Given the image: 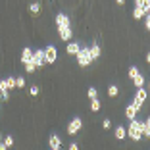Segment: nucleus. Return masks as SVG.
<instances>
[{
  "label": "nucleus",
  "instance_id": "nucleus-1",
  "mask_svg": "<svg viewBox=\"0 0 150 150\" xmlns=\"http://www.w3.org/2000/svg\"><path fill=\"white\" fill-rule=\"evenodd\" d=\"M129 135V139H133V141H141L142 139V133H141V121H137V119L133 117L131 123H129V129H125Z\"/></svg>",
  "mask_w": 150,
  "mask_h": 150
},
{
  "label": "nucleus",
  "instance_id": "nucleus-2",
  "mask_svg": "<svg viewBox=\"0 0 150 150\" xmlns=\"http://www.w3.org/2000/svg\"><path fill=\"white\" fill-rule=\"evenodd\" d=\"M75 56H77V64H79L81 67L91 66V62H93V58H91V52H88V48H87V46L79 48V52L75 54Z\"/></svg>",
  "mask_w": 150,
  "mask_h": 150
},
{
  "label": "nucleus",
  "instance_id": "nucleus-3",
  "mask_svg": "<svg viewBox=\"0 0 150 150\" xmlns=\"http://www.w3.org/2000/svg\"><path fill=\"white\" fill-rule=\"evenodd\" d=\"M58 60V50L54 44H48L46 48H44V62L46 64H54Z\"/></svg>",
  "mask_w": 150,
  "mask_h": 150
},
{
  "label": "nucleus",
  "instance_id": "nucleus-4",
  "mask_svg": "<svg viewBox=\"0 0 150 150\" xmlns=\"http://www.w3.org/2000/svg\"><path fill=\"white\" fill-rule=\"evenodd\" d=\"M129 77L133 79V83H135V87H137V88L144 85V77H142V75L139 73L137 67H129Z\"/></svg>",
  "mask_w": 150,
  "mask_h": 150
},
{
  "label": "nucleus",
  "instance_id": "nucleus-5",
  "mask_svg": "<svg viewBox=\"0 0 150 150\" xmlns=\"http://www.w3.org/2000/svg\"><path fill=\"white\" fill-rule=\"evenodd\" d=\"M81 127H83V119L81 117H73L71 123L67 125V133H69V135H77V133L81 131Z\"/></svg>",
  "mask_w": 150,
  "mask_h": 150
},
{
  "label": "nucleus",
  "instance_id": "nucleus-6",
  "mask_svg": "<svg viewBox=\"0 0 150 150\" xmlns=\"http://www.w3.org/2000/svg\"><path fill=\"white\" fill-rule=\"evenodd\" d=\"M146 98H148V93H146V91H144L142 87H139V91H137V96H135L133 104H135V106H137L139 110H141V106L144 104V100H146Z\"/></svg>",
  "mask_w": 150,
  "mask_h": 150
},
{
  "label": "nucleus",
  "instance_id": "nucleus-7",
  "mask_svg": "<svg viewBox=\"0 0 150 150\" xmlns=\"http://www.w3.org/2000/svg\"><path fill=\"white\" fill-rule=\"evenodd\" d=\"M33 64H35L37 67H42L44 64V50H37V52H33V60H31Z\"/></svg>",
  "mask_w": 150,
  "mask_h": 150
},
{
  "label": "nucleus",
  "instance_id": "nucleus-8",
  "mask_svg": "<svg viewBox=\"0 0 150 150\" xmlns=\"http://www.w3.org/2000/svg\"><path fill=\"white\" fill-rule=\"evenodd\" d=\"M58 33H60V39L62 40H71V37H73V31H71V27H58Z\"/></svg>",
  "mask_w": 150,
  "mask_h": 150
},
{
  "label": "nucleus",
  "instance_id": "nucleus-9",
  "mask_svg": "<svg viewBox=\"0 0 150 150\" xmlns=\"http://www.w3.org/2000/svg\"><path fill=\"white\" fill-rule=\"evenodd\" d=\"M69 25V18L66 13H58L56 16V27H67Z\"/></svg>",
  "mask_w": 150,
  "mask_h": 150
},
{
  "label": "nucleus",
  "instance_id": "nucleus-10",
  "mask_svg": "<svg viewBox=\"0 0 150 150\" xmlns=\"http://www.w3.org/2000/svg\"><path fill=\"white\" fill-rule=\"evenodd\" d=\"M0 98L4 102H8V98H10V88L6 87V83H4V79L0 81Z\"/></svg>",
  "mask_w": 150,
  "mask_h": 150
},
{
  "label": "nucleus",
  "instance_id": "nucleus-11",
  "mask_svg": "<svg viewBox=\"0 0 150 150\" xmlns=\"http://www.w3.org/2000/svg\"><path fill=\"white\" fill-rule=\"evenodd\" d=\"M48 144H50V148H52V150L62 148V139L58 137V135H52V137H50V141H48Z\"/></svg>",
  "mask_w": 150,
  "mask_h": 150
},
{
  "label": "nucleus",
  "instance_id": "nucleus-12",
  "mask_svg": "<svg viewBox=\"0 0 150 150\" xmlns=\"http://www.w3.org/2000/svg\"><path fill=\"white\" fill-rule=\"evenodd\" d=\"M79 48H81V44H79V42H67L66 52H67V54H71V56H75V54L79 52Z\"/></svg>",
  "mask_w": 150,
  "mask_h": 150
},
{
  "label": "nucleus",
  "instance_id": "nucleus-13",
  "mask_svg": "<svg viewBox=\"0 0 150 150\" xmlns=\"http://www.w3.org/2000/svg\"><path fill=\"white\" fill-rule=\"evenodd\" d=\"M33 60V50L31 48H23L21 50V62L27 64V62H31Z\"/></svg>",
  "mask_w": 150,
  "mask_h": 150
},
{
  "label": "nucleus",
  "instance_id": "nucleus-14",
  "mask_svg": "<svg viewBox=\"0 0 150 150\" xmlns=\"http://www.w3.org/2000/svg\"><path fill=\"white\" fill-rule=\"evenodd\" d=\"M114 137L117 139V141H123V139L127 137V131H125V127H121V125H119V127H115V131H114Z\"/></svg>",
  "mask_w": 150,
  "mask_h": 150
},
{
  "label": "nucleus",
  "instance_id": "nucleus-15",
  "mask_svg": "<svg viewBox=\"0 0 150 150\" xmlns=\"http://www.w3.org/2000/svg\"><path fill=\"white\" fill-rule=\"evenodd\" d=\"M137 112H139V108L135 106V104H129L127 108H125V115H127L129 119H133L135 115H137Z\"/></svg>",
  "mask_w": 150,
  "mask_h": 150
},
{
  "label": "nucleus",
  "instance_id": "nucleus-16",
  "mask_svg": "<svg viewBox=\"0 0 150 150\" xmlns=\"http://www.w3.org/2000/svg\"><path fill=\"white\" fill-rule=\"evenodd\" d=\"M88 52H91V58H93V60H98V58H100V46H98V44H93V46L88 48Z\"/></svg>",
  "mask_w": 150,
  "mask_h": 150
},
{
  "label": "nucleus",
  "instance_id": "nucleus-17",
  "mask_svg": "<svg viewBox=\"0 0 150 150\" xmlns=\"http://www.w3.org/2000/svg\"><path fill=\"white\" fill-rule=\"evenodd\" d=\"M141 133L144 137H150V121L148 119H146V121H141Z\"/></svg>",
  "mask_w": 150,
  "mask_h": 150
},
{
  "label": "nucleus",
  "instance_id": "nucleus-18",
  "mask_svg": "<svg viewBox=\"0 0 150 150\" xmlns=\"http://www.w3.org/2000/svg\"><path fill=\"white\" fill-rule=\"evenodd\" d=\"M135 4H137L139 8H142L146 13H148V10H150V0H135Z\"/></svg>",
  "mask_w": 150,
  "mask_h": 150
},
{
  "label": "nucleus",
  "instance_id": "nucleus-19",
  "mask_svg": "<svg viewBox=\"0 0 150 150\" xmlns=\"http://www.w3.org/2000/svg\"><path fill=\"white\" fill-rule=\"evenodd\" d=\"M144 10H142V8H139V6H135V10H133V18H135V19H142V16H144Z\"/></svg>",
  "mask_w": 150,
  "mask_h": 150
},
{
  "label": "nucleus",
  "instance_id": "nucleus-20",
  "mask_svg": "<svg viewBox=\"0 0 150 150\" xmlns=\"http://www.w3.org/2000/svg\"><path fill=\"white\" fill-rule=\"evenodd\" d=\"M100 106H102V104H100L98 98H91V110H93V112H98V110H100Z\"/></svg>",
  "mask_w": 150,
  "mask_h": 150
},
{
  "label": "nucleus",
  "instance_id": "nucleus-21",
  "mask_svg": "<svg viewBox=\"0 0 150 150\" xmlns=\"http://www.w3.org/2000/svg\"><path fill=\"white\" fill-rule=\"evenodd\" d=\"M4 83H6V87H8V88H13V87H16V77H6Z\"/></svg>",
  "mask_w": 150,
  "mask_h": 150
},
{
  "label": "nucleus",
  "instance_id": "nucleus-22",
  "mask_svg": "<svg viewBox=\"0 0 150 150\" xmlns=\"http://www.w3.org/2000/svg\"><path fill=\"white\" fill-rule=\"evenodd\" d=\"M2 142H4L6 148H10V146L13 144V137H12V135H6V139H2Z\"/></svg>",
  "mask_w": 150,
  "mask_h": 150
},
{
  "label": "nucleus",
  "instance_id": "nucleus-23",
  "mask_svg": "<svg viewBox=\"0 0 150 150\" xmlns=\"http://www.w3.org/2000/svg\"><path fill=\"white\" fill-rule=\"evenodd\" d=\"M108 94H110V96H117V94H119V88L115 87V85H112V87H108Z\"/></svg>",
  "mask_w": 150,
  "mask_h": 150
},
{
  "label": "nucleus",
  "instance_id": "nucleus-24",
  "mask_svg": "<svg viewBox=\"0 0 150 150\" xmlns=\"http://www.w3.org/2000/svg\"><path fill=\"white\" fill-rule=\"evenodd\" d=\"M23 66H25V71H27V73H33V71L37 69V66L33 62H27V64H23Z\"/></svg>",
  "mask_w": 150,
  "mask_h": 150
},
{
  "label": "nucleus",
  "instance_id": "nucleus-25",
  "mask_svg": "<svg viewBox=\"0 0 150 150\" xmlns=\"http://www.w3.org/2000/svg\"><path fill=\"white\" fill-rule=\"evenodd\" d=\"M29 10H31V13H39L40 12V4L39 2H33V4L29 6Z\"/></svg>",
  "mask_w": 150,
  "mask_h": 150
},
{
  "label": "nucleus",
  "instance_id": "nucleus-26",
  "mask_svg": "<svg viewBox=\"0 0 150 150\" xmlns=\"http://www.w3.org/2000/svg\"><path fill=\"white\" fill-rule=\"evenodd\" d=\"M87 94H88V98H98V91H96L94 87H91V88H88V91H87Z\"/></svg>",
  "mask_w": 150,
  "mask_h": 150
},
{
  "label": "nucleus",
  "instance_id": "nucleus-27",
  "mask_svg": "<svg viewBox=\"0 0 150 150\" xmlns=\"http://www.w3.org/2000/svg\"><path fill=\"white\" fill-rule=\"evenodd\" d=\"M16 87H19V88L25 87V77H16Z\"/></svg>",
  "mask_w": 150,
  "mask_h": 150
},
{
  "label": "nucleus",
  "instance_id": "nucleus-28",
  "mask_svg": "<svg viewBox=\"0 0 150 150\" xmlns=\"http://www.w3.org/2000/svg\"><path fill=\"white\" fill-rule=\"evenodd\" d=\"M102 127H104V129H110V127H112V121H110V119L106 117L104 121H102Z\"/></svg>",
  "mask_w": 150,
  "mask_h": 150
},
{
  "label": "nucleus",
  "instance_id": "nucleus-29",
  "mask_svg": "<svg viewBox=\"0 0 150 150\" xmlns=\"http://www.w3.org/2000/svg\"><path fill=\"white\" fill-rule=\"evenodd\" d=\"M142 18H144V27H146V29H150V18H148V13L142 16Z\"/></svg>",
  "mask_w": 150,
  "mask_h": 150
},
{
  "label": "nucleus",
  "instance_id": "nucleus-30",
  "mask_svg": "<svg viewBox=\"0 0 150 150\" xmlns=\"http://www.w3.org/2000/svg\"><path fill=\"white\" fill-rule=\"evenodd\" d=\"M29 93H31L33 96H35V94H39V87H37V85H35V87H31V91H29Z\"/></svg>",
  "mask_w": 150,
  "mask_h": 150
},
{
  "label": "nucleus",
  "instance_id": "nucleus-31",
  "mask_svg": "<svg viewBox=\"0 0 150 150\" xmlns=\"http://www.w3.org/2000/svg\"><path fill=\"white\" fill-rule=\"evenodd\" d=\"M69 148H71V150H77V148H79V144H77V142H71Z\"/></svg>",
  "mask_w": 150,
  "mask_h": 150
},
{
  "label": "nucleus",
  "instance_id": "nucleus-32",
  "mask_svg": "<svg viewBox=\"0 0 150 150\" xmlns=\"http://www.w3.org/2000/svg\"><path fill=\"white\" fill-rule=\"evenodd\" d=\"M115 2H117L119 6H121V4H125V0H115Z\"/></svg>",
  "mask_w": 150,
  "mask_h": 150
},
{
  "label": "nucleus",
  "instance_id": "nucleus-33",
  "mask_svg": "<svg viewBox=\"0 0 150 150\" xmlns=\"http://www.w3.org/2000/svg\"><path fill=\"white\" fill-rule=\"evenodd\" d=\"M0 141H2V135H0Z\"/></svg>",
  "mask_w": 150,
  "mask_h": 150
}]
</instances>
